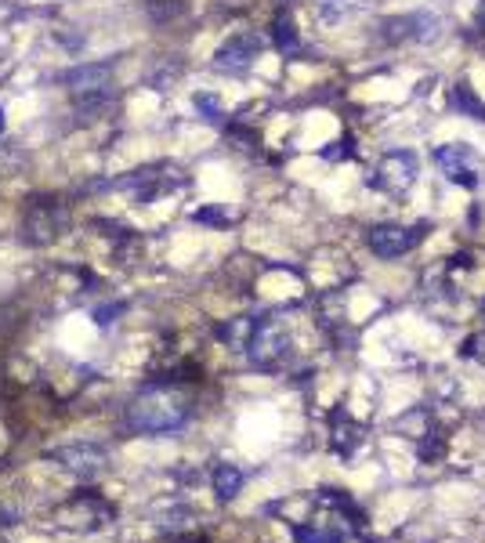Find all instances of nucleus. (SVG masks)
Wrapping results in <instances>:
<instances>
[{
	"mask_svg": "<svg viewBox=\"0 0 485 543\" xmlns=\"http://www.w3.org/2000/svg\"><path fill=\"white\" fill-rule=\"evenodd\" d=\"M127 428L138 435H174L189 424L192 402L174 384H153L127 402Z\"/></svg>",
	"mask_w": 485,
	"mask_h": 543,
	"instance_id": "1",
	"label": "nucleus"
},
{
	"mask_svg": "<svg viewBox=\"0 0 485 543\" xmlns=\"http://www.w3.org/2000/svg\"><path fill=\"white\" fill-rule=\"evenodd\" d=\"M113 504L105 496L91 493V489H80L66 500V504L55 507V525L66 529V533H98L113 522Z\"/></svg>",
	"mask_w": 485,
	"mask_h": 543,
	"instance_id": "2",
	"label": "nucleus"
},
{
	"mask_svg": "<svg viewBox=\"0 0 485 543\" xmlns=\"http://www.w3.org/2000/svg\"><path fill=\"white\" fill-rule=\"evenodd\" d=\"M69 232V207L62 200H29L22 210V239L29 247H51Z\"/></svg>",
	"mask_w": 485,
	"mask_h": 543,
	"instance_id": "3",
	"label": "nucleus"
},
{
	"mask_svg": "<svg viewBox=\"0 0 485 543\" xmlns=\"http://www.w3.org/2000/svg\"><path fill=\"white\" fill-rule=\"evenodd\" d=\"M243 352H247L254 370H279L290 355V334L276 319H254V330H250Z\"/></svg>",
	"mask_w": 485,
	"mask_h": 543,
	"instance_id": "4",
	"label": "nucleus"
},
{
	"mask_svg": "<svg viewBox=\"0 0 485 543\" xmlns=\"http://www.w3.org/2000/svg\"><path fill=\"white\" fill-rule=\"evenodd\" d=\"M62 84L69 87L77 109H98V105L109 102L113 62H84V66H73L66 77H62Z\"/></svg>",
	"mask_w": 485,
	"mask_h": 543,
	"instance_id": "5",
	"label": "nucleus"
},
{
	"mask_svg": "<svg viewBox=\"0 0 485 543\" xmlns=\"http://www.w3.org/2000/svg\"><path fill=\"white\" fill-rule=\"evenodd\" d=\"M417 171H420L417 156L409 153V149H395V153H388L381 163H377V171H373V185H377V189H384V192H391V196H402V192L413 189Z\"/></svg>",
	"mask_w": 485,
	"mask_h": 543,
	"instance_id": "6",
	"label": "nucleus"
},
{
	"mask_svg": "<svg viewBox=\"0 0 485 543\" xmlns=\"http://www.w3.org/2000/svg\"><path fill=\"white\" fill-rule=\"evenodd\" d=\"M48 457L55 460V464H62L69 475H77V478H98L105 471V464H109L105 449L95 446V442H69V446L51 449Z\"/></svg>",
	"mask_w": 485,
	"mask_h": 543,
	"instance_id": "7",
	"label": "nucleus"
},
{
	"mask_svg": "<svg viewBox=\"0 0 485 543\" xmlns=\"http://www.w3.org/2000/svg\"><path fill=\"white\" fill-rule=\"evenodd\" d=\"M435 167L442 171V178L457 181V185H464V189H475L478 185V163H475V156H471L467 145H438Z\"/></svg>",
	"mask_w": 485,
	"mask_h": 543,
	"instance_id": "8",
	"label": "nucleus"
},
{
	"mask_svg": "<svg viewBox=\"0 0 485 543\" xmlns=\"http://www.w3.org/2000/svg\"><path fill=\"white\" fill-rule=\"evenodd\" d=\"M424 229H406V225H377L370 232V250L377 258L391 261V258H402L409 250L417 247Z\"/></svg>",
	"mask_w": 485,
	"mask_h": 543,
	"instance_id": "9",
	"label": "nucleus"
},
{
	"mask_svg": "<svg viewBox=\"0 0 485 543\" xmlns=\"http://www.w3.org/2000/svg\"><path fill=\"white\" fill-rule=\"evenodd\" d=\"M438 22L424 11L417 15H395V19H384L381 22V37L391 40V44H399V40H431L435 37Z\"/></svg>",
	"mask_w": 485,
	"mask_h": 543,
	"instance_id": "10",
	"label": "nucleus"
},
{
	"mask_svg": "<svg viewBox=\"0 0 485 543\" xmlns=\"http://www.w3.org/2000/svg\"><path fill=\"white\" fill-rule=\"evenodd\" d=\"M257 48H261V40L257 37H232V40H225L218 48V55H214V66L221 69V73H243V69H250V62L257 58Z\"/></svg>",
	"mask_w": 485,
	"mask_h": 543,
	"instance_id": "11",
	"label": "nucleus"
},
{
	"mask_svg": "<svg viewBox=\"0 0 485 543\" xmlns=\"http://www.w3.org/2000/svg\"><path fill=\"white\" fill-rule=\"evenodd\" d=\"M362 446V424L352 420L344 410H333L330 417V449L341 457H352L355 449Z\"/></svg>",
	"mask_w": 485,
	"mask_h": 543,
	"instance_id": "12",
	"label": "nucleus"
},
{
	"mask_svg": "<svg viewBox=\"0 0 485 543\" xmlns=\"http://www.w3.org/2000/svg\"><path fill=\"white\" fill-rule=\"evenodd\" d=\"M294 543H344L341 525H326V522H305L294 525Z\"/></svg>",
	"mask_w": 485,
	"mask_h": 543,
	"instance_id": "13",
	"label": "nucleus"
},
{
	"mask_svg": "<svg viewBox=\"0 0 485 543\" xmlns=\"http://www.w3.org/2000/svg\"><path fill=\"white\" fill-rule=\"evenodd\" d=\"M210 482H214L218 500H232V496L243 489V471H239L236 464H218L214 467V475H210Z\"/></svg>",
	"mask_w": 485,
	"mask_h": 543,
	"instance_id": "14",
	"label": "nucleus"
},
{
	"mask_svg": "<svg viewBox=\"0 0 485 543\" xmlns=\"http://www.w3.org/2000/svg\"><path fill=\"white\" fill-rule=\"evenodd\" d=\"M272 40H276L279 51H294V48H297L294 22H290V15H286V11H279V15H276V26H272Z\"/></svg>",
	"mask_w": 485,
	"mask_h": 543,
	"instance_id": "15",
	"label": "nucleus"
},
{
	"mask_svg": "<svg viewBox=\"0 0 485 543\" xmlns=\"http://www.w3.org/2000/svg\"><path fill=\"white\" fill-rule=\"evenodd\" d=\"M348 8H352V0H319V19L337 22Z\"/></svg>",
	"mask_w": 485,
	"mask_h": 543,
	"instance_id": "16",
	"label": "nucleus"
},
{
	"mask_svg": "<svg viewBox=\"0 0 485 543\" xmlns=\"http://www.w3.org/2000/svg\"><path fill=\"white\" fill-rule=\"evenodd\" d=\"M453 102H457V105H464L467 113H478V116H482V120H485V105H482V102H478V98H475V95H471V91H467V87H464V84H460V87H457V91H453Z\"/></svg>",
	"mask_w": 485,
	"mask_h": 543,
	"instance_id": "17",
	"label": "nucleus"
},
{
	"mask_svg": "<svg viewBox=\"0 0 485 543\" xmlns=\"http://www.w3.org/2000/svg\"><path fill=\"white\" fill-rule=\"evenodd\" d=\"M196 109H200L207 120H221V105L218 98H210V95H196Z\"/></svg>",
	"mask_w": 485,
	"mask_h": 543,
	"instance_id": "18",
	"label": "nucleus"
},
{
	"mask_svg": "<svg viewBox=\"0 0 485 543\" xmlns=\"http://www.w3.org/2000/svg\"><path fill=\"white\" fill-rule=\"evenodd\" d=\"M185 11V0H167V4H153V19H171Z\"/></svg>",
	"mask_w": 485,
	"mask_h": 543,
	"instance_id": "19",
	"label": "nucleus"
},
{
	"mask_svg": "<svg viewBox=\"0 0 485 543\" xmlns=\"http://www.w3.org/2000/svg\"><path fill=\"white\" fill-rule=\"evenodd\" d=\"M196 221H207V225H221V221H225V214H221V210H200V214H196Z\"/></svg>",
	"mask_w": 485,
	"mask_h": 543,
	"instance_id": "20",
	"label": "nucleus"
},
{
	"mask_svg": "<svg viewBox=\"0 0 485 543\" xmlns=\"http://www.w3.org/2000/svg\"><path fill=\"white\" fill-rule=\"evenodd\" d=\"M478 22H482V29H485V0H482V8H478Z\"/></svg>",
	"mask_w": 485,
	"mask_h": 543,
	"instance_id": "21",
	"label": "nucleus"
},
{
	"mask_svg": "<svg viewBox=\"0 0 485 543\" xmlns=\"http://www.w3.org/2000/svg\"><path fill=\"white\" fill-rule=\"evenodd\" d=\"M4 124H8V120H4V109H0V134H4Z\"/></svg>",
	"mask_w": 485,
	"mask_h": 543,
	"instance_id": "22",
	"label": "nucleus"
},
{
	"mask_svg": "<svg viewBox=\"0 0 485 543\" xmlns=\"http://www.w3.org/2000/svg\"><path fill=\"white\" fill-rule=\"evenodd\" d=\"M482 315H485V301H482Z\"/></svg>",
	"mask_w": 485,
	"mask_h": 543,
	"instance_id": "23",
	"label": "nucleus"
}]
</instances>
